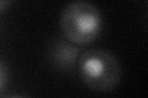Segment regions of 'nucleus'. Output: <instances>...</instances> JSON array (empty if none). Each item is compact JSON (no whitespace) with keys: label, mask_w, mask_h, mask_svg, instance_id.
<instances>
[{"label":"nucleus","mask_w":148,"mask_h":98,"mask_svg":"<svg viewBox=\"0 0 148 98\" xmlns=\"http://www.w3.org/2000/svg\"><path fill=\"white\" fill-rule=\"evenodd\" d=\"M77 72L86 87L98 92H110L121 81L120 60L105 49H88L80 54Z\"/></svg>","instance_id":"1"},{"label":"nucleus","mask_w":148,"mask_h":98,"mask_svg":"<svg viewBox=\"0 0 148 98\" xmlns=\"http://www.w3.org/2000/svg\"><path fill=\"white\" fill-rule=\"evenodd\" d=\"M61 28L64 38L77 45L92 43L103 30L100 9L89 1H73L63 7Z\"/></svg>","instance_id":"2"},{"label":"nucleus","mask_w":148,"mask_h":98,"mask_svg":"<svg viewBox=\"0 0 148 98\" xmlns=\"http://www.w3.org/2000/svg\"><path fill=\"white\" fill-rule=\"evenodd\" d=\"M79 45L73 44L66 38H54L48 48V60L54 69L62 72H73L77 70L80 57Z\"/></svg>","instance_id":"3"},{"label":"nucleus","mask_w":148,"mask_h":98,"mask_svg":"<svg viewBox=\"0 0 148 98\" xmlns=\"http://www.w3.org/2000/svg\"><path fill=\"white\" fill-rule=\"evenodd\" d=\"M9 77H10L9 69L6 66V64L3 62V59H0V93L5 91L9 82Z\"/></svg>","instance_id":"4"},{"label":"nucleus","mask_w":148,"mask_h":98,"mask_svg":"<svg viewBox=\"0 0 148 98\" xmlns=\"http://www.w3.org/2000/svg\"><path fill=\"white\" fill-rule=\"evenodd\" d=\"M10 5H11V1H9V0H0V15Z\"/></svg>","instance_id":"5"},{"label":"nucleus","mask_w":148,"mask_h":98,"mask_svg":"<svg viewBox=\"0 0 148 98\" xmlns=\"http://www.w3.org/2000/svg\"><path fill=\"white\" fill-rule=\"evenodd\" d=\"M0 98H27L25 96H20V95H8V96H3Z\"/></svg>","instance_id":"6"}]
</instances>
